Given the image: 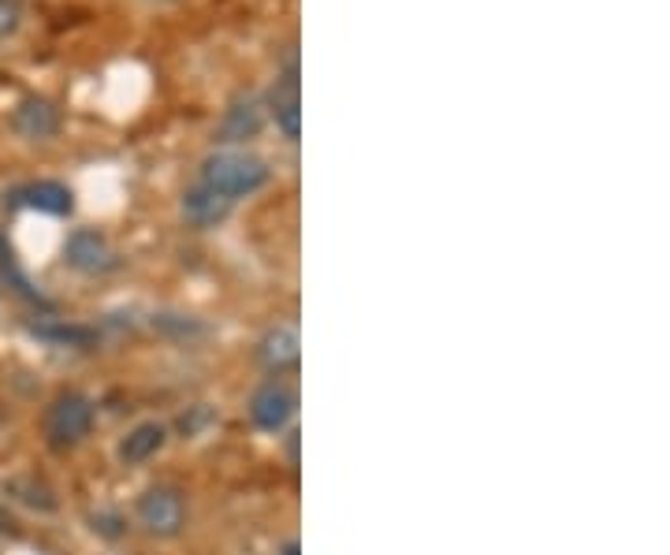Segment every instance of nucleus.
Listing matches in <instances>:
<instances>
[{"label": "nucleus", "instance_id": "2eb2a0df", "mask_svg": "<svg viewBox=\"0 0 670 555\" xmlns=\"http://www.w3.org/2000/svg\"><path fill=\"white\" fill-rule=\"evenodd\" d=\"M153 329H160L171 340L205 336V324H198L194 318H183V313H157V318H153Z\"/></svg>", "mask_w": 670, "mask_h": 555}, {"label": "nucleus", "instance_id": "0eeeda50", "mask_svg": "<svg viewBox=\"0 0 670 555\" xmlns=\"http://www.w3.org/2000/svg\"><path fill=\"white\" fill-rule=\"evenodd\" d=\"M60 109L49 101V98H37V93H31V98H23L15 104L12 112V131L19 138L26 142H49L60 135Z\"/></svg>", "mask_w": 670, "mask_h": 555}, {"label": "nucleus", "instance_id": "f8f14e48", "mask_svg": "<svg viewBox=\"0 0 670 555\" xmlns=\"http://www.w3.org/2000/svg\"><path fill=\"white\" fill-rule=\"evenodd\" d=\"M257 358H261V366L272 369V373L299 366V336H294V329L280 324V329L268 332V336L261 340V347H257Z\"/></svg>", "mask_w": 670, "mask_h": 555}, {"label": "nucleus", "instance_id": "4468645a", "mask_svg": "<svg viewBox=\"0 0 670 555\" xmlns=\"http://www.w3.org/2000/svg\"><path fill=\"white\" fill-rule=\"evenodd\" d=\"M31 332L37 340L56 343V347H86V343L98 340V332L86 329V324H64V321H42L31 324Z\"/></svg>", "mask_w": 670, "mask_h": 555}, {"label": "nucleus", "instance_id": "f03ea898", "mask_svg": "<svg viewBox=\"0 0 670 555\" xmlns=\"http://www.w3.org/2000/svg\"><path fill=\"white\" fill-rule=\"evenodd\" d=\"M90 429H93V403L82 391H64V396L53 399L49 418H45V433H49V444L56 452L82 444L90 436Z\"/></svg>", "mask_w": 670, "mask_h": 555}, {"label": "nucleus", "instance_id": "20e7f679", "mask_svg": "<svg viewBox=\"0 0 670 555\" xmlns=\"http://www.w3.org/2000/svg\"><path fill=\"white\" fill-rule=\"evenodd\" d=\"M138 522H142V530L153 533V537H179V533H183V522H187L183 496L165 485L146 488L138 500Z\"/></svg>", "mask_w": 670, "mask_h": 555}, {"label": "nucleus", "instance_id": "f3484780", "mask_svg": "<svg viewBox=\"0 0 670 555\" xmlns=\"http://www.w3.org/2000/svg\"><path fill=\"white\" fill-rule=\"evenodd\" d=\"M8 533H15V519L0 507V537H8Z\"/></svg>", "mask_w": 670, "mask_h": 555}, {"label": "nucleus", "instance_id": "39448f33", "mask_svg": "<svg viewBox=\"0 0 670 555\" xmlns=\"http://www.w3.org/2000/svg\"><path fill=\"white\" fill-rule=\"evenodd\" d=\"M64 262L82 276H104L120 265V254H116V246L109 243V235L93 232V227H79V232L67 235Z\"/></svg>", "mask_w": 670, "mask_h": 555}, {"label": "nucleus", "instance_id": "f257e3e1", "mask_svg": "<svg viewBox=\"0 0 670 555\" xmlns=\"http://www.w3.org/2000/svg\"><path fill=\"white\" fill-rule=\"evenodd\" d=\"M268 165L250 149H235V146H220L201 160V187L216 190L227 202H238V198H250L268 184Z\"/></svg>", "mask_w": 670, "mask_h": 555}, {"label": "nucleus", "instance_id": "7ed1b4c3", "mask_svg": "<svg viewBox=\"0 0 670 555\" xmlns=\"http://www.w3.org/2000/svg\"><path fill=\"white\" fill-rule=\"evenodd\" d=\"M268 116L276 120L280 135L287 142H299L302 135V82H299V60H287V68L280 71V79L268 90Z\"/></svg>", "mask_w": 670, "mask_h": 555}, {"label": "nucleus", "instance_id": "1a4fd4ad", "mask_svg": "<svg viewBox=\"0 0 670 555\" xmlns=\"http://www.w3.org/2000/svg\"><path fill=\"white\" fill-rule=\"evenodd\" d=\"M165 444H168V425H160V421H142V425H134L116 444V458L123 466H142L165 452Z\"/></svg>", "mask_w": 670, "mask_h": 555}, {"label": "nucleus", "instance_id": "423d86ee", "mask_svg": "<svg viewBox=\"0 0 670 555\" xmlns=\"http://www.w3.org/2000/svg\"><path fill=\"white\" fill-rule=\"evenodd\" d=\"M294 407H299V399H294V391L283 380H265L250 396V421L261 433H280V429H287V421L294 418Z\"/></svg>", "mask_w": 670, "mask_h": 555}, {"label": "nucleus", "instance_id": "dca6fc26", "mask_svg": "<svg viewBox=\"0 0 670 555\" xmlns=\"http://www.w3.org/2000/svg\"><path fill=\"white\" fill-rule=\"evenodd\" d=\"M23 26V0H0V42Z\"/></svg>", "mask_w": 670, "mask_h": 555}, {"label": "nucleus", "instance_id": "9d476101", "mask_svg": "<svg viewBox=\"0 0 670 555\" xmlns=\"http://www.w3.org/2000/svg\"><path fill=\"white\" fill-rule=\"evenodd\" d=\"M235 202H227V198H220L216 190L209 187H190L183 195V202H179V213H183L187 224L194 227H220L227 217H232Z\"/></svg>", "mask_w": 670, "mask_h": 555}, {"label": "nucleus", "instance_id": "6e6552de", "mask_svg": "<svg viewBox=\"0 0 670 555\" xmlns=\"http://www.w3.org/2000/svg\"><path fill=\"white\" fill-rule=\"evenodd\" d=\"M261 127H265V104L257 98H238V101L227 104V112H224V120H220L213 138L220 142V146L243 149V142L261 135Z\"/></svg>", "mask_w": 670, "mask_h": 555}, {"label": "nucleus", "instance_id": "9b49d317", "mask_svg": "<svg viewBox=\"0 0 670 555\" xmlns=\"http://www.w3.org/2000/svg\"><path fill=\"white\" fill-rule=\"evenodd\" d=\"M23 206L37 209V213H49V217H67L75 209V195L67 184H56V179H37V184L19 190Z\"/></svg>", "mask_w": 670, "mask_h": 555}, {"label": "nucleus", "instance_id": "ddd939ff", "mask_svg": "<svg viewBox=\"0 0 670 555\" xmlns=\"http://www.w3.org/2000/svg\"><path fill=\"white\" fill-rule=\"evenodd\" d=\"M4 496H8V500H15V503H23V507H31V511H42V514L56 511V492L42 481V477H34V474L8 477V481H4Z\"/></svg>", "mask_w": 670, "mask_h": 555}]
</instances>
